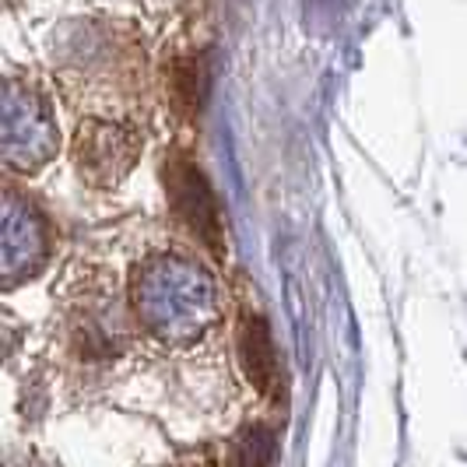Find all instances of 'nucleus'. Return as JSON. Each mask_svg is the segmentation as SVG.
<instances>
[{
	"instance_id": "obj_1",
	"label": "nucleus",
	"mask_w": 467,
	"mask_h": 467,
	"mask_svg": "<svg viewBox=\"0 0 467 467\" xmlns=\"http://www.w3.org/2000/svg\"><path fill=\"white\" fill-rule=\"evenodd\" d=\"M165 183L172 190V204L183 214V222L208 243L211 254H222V222H218V208H214L211 187L204 183V176L193 169V162H183V159H180V162H169Z\"/></svg>"
},
{
	"instance_id": "obj_2",
	"label": "nucleus",
	"mask_w": 467,
	"mask_h": 467,
	"mask_svg": "<svg viewBox=\"0 0 467 467\" xmlns=\"http://www.w3.org/2000/svg\"><path fill=\"white\" fill-rule=\"evenodd\" d=\"M239 351H243V369L250 376V383L257 387L260 394H271L275 379H278V351L271 345V334H267L264 320H257V317L243 320Z\"/></svg>"
},
{
	"instance_id": "obj_3",
	"label": "nucleus",
	"mask_w": 467,
	"mask_h": 467,
	"mask_svg": "<svg viewBox=\"0 0 467 467\" xmlns=\"http://www.w3.org/2000/svg\"><path fill=\"white\" fill-rule=\"evenodd\" d=\"M271 457H275V443L260 429L250 432L239 446V467H271Z\"/></svg>"
}]
</instances>
